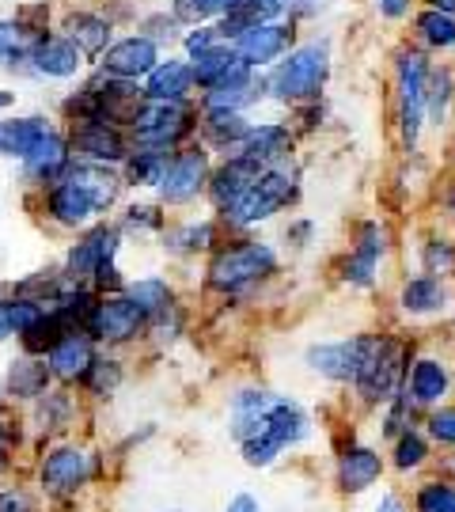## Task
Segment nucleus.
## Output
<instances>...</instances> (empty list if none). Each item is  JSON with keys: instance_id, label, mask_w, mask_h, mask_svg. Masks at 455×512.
Wrapping results in <instances>:
<instances>
[{"instance_id": "f257e3e1", "label": "nucleus", "mask_w": 455, "mask_h": 512, "mask_svg": "<svg viewBox=\"0 0 455 512\" xmlns=\"http://www.w3.org/2000/svg\"><path fill=\"white\" fill-rule=\"evenodd\" d=\"M118 190H122V179L110 171V167L99 164H69V171L50 186V198H46V209L57 224L65 228H80L88 224L95 213H103L118 202Z\"/></svg>"}, {"instance_id": "f03ea898", "label": "nucleus", "mask_w": 455, "mask_h": 512, "mask_svg": "<svg viewBox=\"0 0 455 512\" xmlns=\"http://www.w3.org/2000/svg\"><path fill=\"white\" fill-rule=\"evenodd\" d=\"M311 433H315V425H311L308 410L296 403V399H289V395H277L270 406V414H266L262 425L255 429V437L243 440L239 452H243V463H247V467L266 471V467H273L289 448H300L304 440H311Z\"/></svg>"}, {"instance_id": "7ed1b4c3", "label": "nucleus", "mask_w": 455, "mask_h": 512, "mask_svg": "<svg viewBox=\"0 0 455 512\" xmlns=\"http://www.w3.org/2000/svg\"><path fill=\"white\" fill-rule=\"evenodd\" d=\"M406 380V346L387 334H361V368H357V395L372 406H387L402 395Z\"/></svg>"}, {"instance_id": "20e7f679", "label": "nucleus", "mask_w": 455, "mask_h": 512, "mask_svg": "<svg viewBox=\"0 0 455 512\" xmlns=\"http://www.w3.org/2000/svg\"><path fill=\"white\" fill-rule=\"evenodd\" d=\"M330 73V50L323 42H311L304 50L289 54L266 80V92L281 103H304L323 92Z\"/></svg>"}, {"instance_id": "39448f33", "label": "nucleus", "mask_w": 455, "mask_h": 512, "mask_svg": "<svg viewBox=\"0 0 455 512\" xmlns=\"http://www.w3.org/2000/svg\"><path fill=\"white\" fill-rule=\"evenodd\" d=\"M277 270V251L270 243H255V239H243V243H232L213 255L209 262V285L220 289V293H243L258 285L262 277H270Z\"/></svg>"}, {"instance_id": "423d86ee", "label": "nucleus", "mask_w": 455, "mask_h": 512, "mask_svg": "<svg viewBox=\"0 0 455 512\" xmlns=\"http://www.w3.org/2000/svg\"><path fill=\"white\" fill-rule=\"evenodd\" d=\"M292 198H296V175L285 164L266 167L255 183H251V190L224 213V220L236 224V228H251V224L270 220L273 213H281Z\"/></svg>"}, {"instance_id": "0eeeda50", "label": "nucleus", "mask_w": 455, "mask_h": 512, "mask_svg": "<svg viewBox=\"0 0 455 512\" xmlns=\"http://www.w3.org/2000/svg\"><path fill=\"white\" fill-rule=\"evenodd\" d=\"M95 475V459L80 444H54L38 463V486L50 497H73Z\"/></svg>"}, {"instance_id": "6e6552de", "label": "nucleus", "mask_w": 455, "mask_h": 512, "mask_svg": "<svg viewBox=\"0 0 455 512\" xmlns=\"http://www.w3.org/2000/svg\"><path fill=\"white\" fill-rule=\"evenodd\" d=\"M133 137L137 148H156V152H171L182 137H190L194 129V107L190 103H145V110L133 122Z\"/></svg>"}, {"instance_id": "1a4fd4ad", "label": "nucleus", "mask_w": 455, "mask_h": 512, "mask_svg": "<svg viewBox=\"0 0 455 512\" xmlns=\"http://www.w3.org/2000/svg\"><path fill=\"white\" fill-rule=\"evenodd\" d=\"M148 327V315L129 296H107V300H95L84 334L91 342H107V346H122L133 342L141 330Z\"/></svg>"}, {"instance_id": "9d476101", "label": "nucleus", "mask_w": 455, "mask_h": 512, "mask_svg": "<svg viewBox=\"0 0 455 512\" xmlns=\"http://www.w3.org/2000/svg\"><path fill=\"white\" fill-rule=\"evenodd\" d=\"M425 80H429V61L418 50L399 54V126L402 141L414 148L425 126Z\"/></svg>"}, {"instance_id": "9b49d317", "label": "nucleus", "mask_w": 455, "mask_h": 512, "mask_svg": "<svg viewBox=\"0 0 455 512\" xmlns=\"http://www.w3.org/2000/svg\"><path fill=\"white\" fill-rule=\"evenodd\" d=\"M448 395H452V368L440 357H418L414 365H406L402 399L414 410H437Z\"/></svg>"}, {"instance_id": "f8f14e48", "label": "nucleus", "mask_w": 455, "mask_h": 512, "mask_svg": "<svg viewBox=\"0 0 455 512\" xmlns=\"http://www.w3.org/2000/svg\"><path fill=\"white\" fill-rule=\"evenodd\" d=\"M205 183H209V156L201 148H186V152L171 156L164 179H160V198L167 205H186L205 190Z\"/></svg>"}, {"instance_id": "ddd939ff", "label": "nucleus", "mask_w": 455, "mask_h": 512, "mask_svg": "<svg viewBox=\"0 0 455 512\" xmlns=\"http://www.w3.org/2000/svg\"><path fill=\"white\" fill-rule=\"evenodd\" d=\"M160 65V50H156V38L148 35H129L118 38L103 54V76L110 80H129L137 84V76H148Z\"/></svg>"}, {"instance_id": "4468645a", "label": "nucleus", "mask_w": 455, "mask_h": 512, "mask_svg": "<svg viewBox=\"0 0 455 512\" xmlns=\"http://www.w3.org/2000/svg\"><path fill=\"white\" fill-rule=\"evenodd\" d=\"M304 365L330 384H353L357 368H361V334L342 338V342H315L304 353Z\"/></svg>"}, {"instance_id": "2eb2a0df", "label": "nucleus", "mask_w": 455, "mask_h": 512, "mask_svg": "<svg viewBox=\"0 0 455 512\" xmlns=\"http://www.w3.org/2000/svg\"><path fill=\"white\" fill-rule=\"evenodd\" d=\"M69 152H76V156H84V160L99 167L122 164L129 156L122 129L107 126V122H76L73 137H69Z\"/></svg>"}, {"instance_id": "dca6fc26", "label": "nucleus", "mask_w": 455, "mask_h": 512, "mask_svg": "<svg viewBox=\"0 0 455 512\" xmlns=\"http://www.w3.org/2000/svg\"><path fill=\"white\" fill-rule=\"evenodd\" d=\"M190 73H194V84H201L205 92H217V88H232V84H247L251 80V69L239 61L236 46L220 42L205 54L190 57Z\"/></svg>"}, {"instance_id": "f3484780", "label": "nucleus", "mask_w": 455, "mask_h": 512, "mask_svg": "<svg viewBox=\"0 0 455 512\" xmlns=\"http://www.w3.org/2000/svg\"><path fill=\"white\" fill-rule=\"evenodd\" d=\"M114 255H118V232L107 228V224L91 228L88 236L80 239L73 251H69V258H65V281H69V285L91 281L99 266L114 262Z\"/></svg>"}, {"instance_id": "a211bd4d", "label": "nucleus", "mask_w": 455, "mask_h": 512, "mask_svg": "<svg viewBox=\"0 0 455 512\" xmlns=\"http://www.w3.org/2000/svg\"><path fill=\"white\" fill-rule=\"evenodd\" d=\"M334 475H338V490H342V494L361 497L383 478V456L372 444H346V448L338 452Z\"/></svg>"}, {"instance_id": "6ab92c4d", "label": "nucleus", "mask_w": 455, "mask_h": 512, "mask_svg": "<svg viewBox=\"0 0 455 512\" xmlns=\"http://www.w3.org/2000/svg\"><path fill=\"white\" fill-rule=\"evenodd\" d=\"M42 361H46V368H50V380H61V384H84L91 361H95V342H91L84 330H73V334H65Z\"/></svg>"}, {"instance_id": "aec40b11", "label": "nucleus", "mask_w": 455, "mask_h": 512, "mask_svg": "<svg viewBox=\"0 0 455 512\" xmlns=\"http://www.w3.org/2000/svg\"><path fill=\"white\" fill-rule=\"evenodd\" d=\"M289 42H292V31L281 27V23H262V27H251V31H243V35L232 38L239 61H243L247 69H258V65L277 61V57L289 50Z\"/></svg>"}, {"instance_id": "412c9836", "label": "nucleus", "mask_w": 455, "mask_h": 512, "mask_svg": "<svg viewBox=\"0 0 455 512\" xmlns=\"http://www.w3.org/2000/svg\"><path fill=\"white\" fill-rule=\"evenodd\" d=\"M273 399H277V391H266V387H239L228 399V433L236 437V444L255 437L262 418L270 414Z\"/></svg>"}, {"instance_id": "4be33fe9", "label": "nucleus", "mask_w": 455, "mask_h": 512, "mask_svg": "<svg viewBox=\"0 0 455 512\" xmlns=\"http://www.w3.org/2000/svg\"><path fill=\"white\" fill-rule=\"evenodd\" d=\"M258 175H262V167L247 164V160H239V156H228V164H220L217 171H209V198L217 205L220 213H228L232 205L251 190Z\"/></svg>"}, {"instance_id": "5701e85b", "label": "nucleus", "mask_w": 455, "mask_h": 512, "mask_svg": "<svg viewBox=\"0 0 455 512\" xmlns=\"http://www.w3.org/2000/svg\"><path fill=\"white\" fill-rule=\"evenodd\" d=\"M27 57H31V69H35L38 76H54V80H69V76L80 73V65H84V54L76 50L69 38H38L35 46L27 50Z\"/></svg>"}, {"instance_id": "b1692460", "label": "nucleus", "mask_w": 455, "mask_h": 512, "mask_svg": "<svg viewBox=\"0 0 455 512\" xmlns=\"http://www.w3.org/2000/svg\"><path fill=\"white\" fill-rule=\"evenodd\" d=\"M383 251H387V243H383V228L368 220V224L361 228V236H357L353 255H349L346 266H342V277H346L349 285H357V289H368V285L376 281Z\"/></svg>"}, {"instance_id": "393cba45", "label": "nucleus", "mask_w": 455, "mask_h": 512, "mask_svg": "<svg viewBox=\"0 0 455 512\" xmlns=\"http://www.w3.org/2000/svg\"><path fill=\"white\" fill-rule=\"evenodd\" d=\"M292 148V137H289V126H251V133L243 137V145L232 152L239 160H247V164L255 167H277L285 156H289Z\"/></svg>"}, {"instance_id": "a878e982", "label": "nucleus", "mask_w": 455, "mask_h": 512, "mask_svg": "<svg viewBox=\"0 0 455 512\" xmlns=\"http://www.w3.org/2000/svg\"><path fill=\"white\" fill-rule=\"evenodd\" d=\"M69 141L57 133V129H50L42 141H38L27 156H23V171L35 179V183H57L65 171H69Z\"/></svg>"}, {"instance_id": "bb28decb", "label": "nucleus", "mask_w": 455, "mask_h": 512, "mask_svg": "<svg viewBox=\"0 0 455 512\" xmlns=\"http://www.w3.org/2000/svg\"><path fill=\"white\" fill-rule=\"evenodd\" d=\"M190 88H194V73L186 61H160L145 76V99L152 103H186Z\"/></svg>"}, {"instance_id": "cd10ccee", "label": "nucleus", "mask_w": 455, "mask_h": 512, "mask_svg": "<svg viewBox=\"0 0 455 512\" xmlns=\"http://www.w3.org/2000/svg\"><path fill=\"white\" fill-rule=\"evenodd\" d=\"M50 391V368L38 357H19L8 365V380H4V395L23 399V403H35Z\"/></svg>"}, {"instance_id": "c85d7f7f", "label": "nucleus", "mask_w": 455, "mask_h": 512, "mask_svg": "<svg viewBox=\"0 0 455 512\" xmlns=\"http://www.w3.org/2000/svg\"><path fill=\"white\" fill-rule=\"evenodd\" d=\"M50 129L54 126H50L42 114H27V118H8V122H0V156L23 160Z\"/></svg>"}, {"instance_id": "c756f323", "label": "nucleus", "mask_w": 455, "mask_h": 512, "mask_svg": "<svg viewBox=\"0 0 455 512\" xmlns=\"http://www.w3.org/2000/svg\"><path fill=\"white\" fill-rule=\"evenodd\" d=\"M399 304H402V311H410V315H437V311L448 308V289H444L440 277H429V274L410 277V281L402 285Z\"/></svg>"}, {"instance_id": "7c9ffc66", "label": "nucleus", "mask_w": 455, "mask_h": 512, "mask_svg": "<svg viewBox=\"0 0 455 512\" xmlns=\"http://www.w3.org/2000/svg\"><path fill=\"white\" fill-rule=\"evenodd\" d=\"M69 31V42H73L80 54H107V42H110V23L103 16H91V12H76L65 23Z\"/></svg>"}, {"instance_id": "2f4dec72", "label": "nucleus", "mask_w": 455, "mask_h": 512, "mask_svg": "<svg viewBox=\"0 0 455 512\" xmlns=\"http://www.w3.org/2000/svg\"><path fill=\"white\" fill-rule=\"evenodd\" d=\"M205 137H209V145L217 148H232L236 152L243 145V137L251 133V122L243 118V114H228V110H205Z\"/></svg>"}, {"instance_id": "473e14b6", "label": "nucleus", "mask_w": 455, "mask_h": 512, "mask_svg": "<svg viewBox=\"0 0 455 512\" xmlns=\"http://www.w3.org/2000/svg\"><path fill=\"white\" fill-rule=\"evenodd\" d=\"M171 152H156V148H137L126 156V183L129 186H160Z\"/></svg>"}, {"instance_id": "72a5a7b5", "label": "nucleus", "mask_w": 455, "mask_h": 512, "mask_svg": "<svg viewBox=\"0 0 455 512\" xmlns=\"http://www.w3.org/2000/svg\"><path fill=\"white\" fill-rule=\"evenodd\" d=\"M266 92V84H258L255 76L247 84H232V88H217V92H205V110H228V114H243V107L258 103Z\"/></svg>"}, {"instance_id": "f704fd0d", "label": "nucleus", "mask_w": 455, "mask_h": 512, "mask_svg": "<svg viewBox=\"0 0 455 512\" xmlns=\"http://www.w3.org/2000/svg\"><path fill=\"white\" fill-rule=\"evenodd\" d=\"M391 463L395 471L410 475V471H421L429 463V437L421 429H406L402 437H395V448H391Z\"/></svg>"}, {"instance_id": "c9c22d12", "label": "nucleus", "mask_w": 455, "mask_h": 512, "mask_svg": "<svg viewBox=\"0 0 455 512\" xmlns=\"http://www.w3.org/2000/svg\"><path fill=\"white\" fill-rule=\"evenodd\" d=\"M452 73L448 69H429V80H425V118L433 126H444L448 118V103H452Z\"/></svg>"}, {"instance_id": "e433bc0d", "label": "nucleus", "mask_w": 455, "mask_h": 512, "mask_svg": "<svg viewBox=\"0 0 455 512\" xmlns=\"http://www.w3.org/2000/svg\"><path fill=\"white\" fill-rule=\"evenodd\" d=\"M126 296L137 304V308L145 311L148 319H156L160 311L171 308V289H167V281H160V277H145V281H133V285H126Z\"/></svg>"}, {"instance_id": "4c0bfd02", "label": "nucleus", "mask_w": 455, "mask_h": 512, "mask_svg": "<svg viewBox=\"0 0 455 512\" xmlns=\"http://www.w3.org/2000/svg\"><path fill=\"white\" fill-rule=\"evenodd\" d=\"M35 410H38V429L46 433H54V429H65L69 418H73V399L65 395V391H46L42 399H35Z\"/></svg>"}, {"instance_id": "58836bf2", "label": "nucleus", "mask_w": 455, "mask_h": 512, "mask_svg": "<svg viewBox=\"0 0 455 512\" xmlns=\"http://www.w3.org/2000/svg\"><path fill=\"white\" fill-rule=\"evenodd\" d=\"M414 512H455V482H421L414 490Z\"/></svg>"}, {"instance_id": "ea45409f", "label": "nucleus", "mask_w": 455, "mask_h": 512, "mask_svg": "<svg viewBox=\"0 0 455 512\" xmlns=\"http://www.w3.org/2000/svg\"><path fill=\"white\" fill-rule=\"evenodd\" d=\"M118 384H122V365L114 357H95L88 376H84V387H88L95 399H107V395L118 391Z\"/></svg>"}, {"instance_id": "a19ab883", "label": "nucleus", "mask_w": 455, "mask_h": 512, "mask_svg": "<svg viewBox=\"0 0 455 512\" xmlns=\"http://www.w3.org/2000/svg\"><path fill=\"white\" fill-rule=\"evenodd\" d=\"M418 31H421V38L429 42V46H455V19L452 16H444V12H421V19H418Z\"/></svg>"}, {"instance_id": "79ce46f5", "label": "nucleus", "mask_w": 455, "mask_h": 512, "mask_svg": "<svg viewBox=\"0 0 455 512\" xmlns=\"http://www.w3.org/2000/svg\"><path fill=\"white\" fill-rule=\"evenodd\" d=\"M167 243L179 251V255H194V251H205L209 243H213V224H186V228H179V232H171L167 236Z\"/></svg>"}, {"instance_id": "37998d69", "label": "nucleus", "mask_w": 455, "mask_h": 512, "mask_svg": "<svg viewBox=\"0 0 455 512\" xmlns=\"http://www.w3.org/2000/svg\"><path fill=\"white\" fill-rule=\"evenodd\" d=\"M236 0H175V16L190 23H205L213 16H228Z\"/></svg>"}, {"instance_id": "c03bdc74", "label": "nucleus", "mask_w": 455, "mask_h": 512, "mask_svg": "<svg viewBox=\"0 0 455 512\" xmlns=\"http://www.w3.org/2000/svg\"><path fill=\"white\" fill-rule=\"evenodd\" d=\"M425 437L444 444V448H455V406L429 410V418H425Z\"/></svg>"}, {"instance_id": "a18cd8bd", "label": "nucleus", "mask_w": 455, "mask_h": 512, "mask_svg": "<svg viewBox=\"0 0 455 512\" xmlns=\"http://www.w3.org/2000/svg\"><path fill=\"white\" fill-rule=\"evenodd\" d=\"M19 437H23V425H19L16 414H8L4 406H0V475L12 467V456H16L19 448Z\"/></svg>"}, {"instance_id": "49530a36", "label": "nucleus", "mask_w": 455, "mask_h": 512, "mask_svg": "<svg viewBox=\"0 0 455 512\" xmlns=\"http://www.w3.org/2000/svg\"><path fill=\"white\" fill-rule=\"evenodd\" d=\"M421 258H425L429 277H448L455 270V247L448 243V239H429Z\"/></svg>"}, {"instance_id": "de8ad7c7", "label": "nucleus", "mask_w": 455, "mask_h": 512, "mask_svg": "<svg viewBox=\"0 0 455 512\" xmlns=\"http://www.w3.org/2000/svg\"><path fill=\"white\" fill-rule=\"evenodd\" d=\"M35 42L16 19H0V57H23Z\"/></svg>"}, {"instance_id": "09e8293b", "label": "nucleus", "mask_w": 455, "mask_h": 512, "mask_svg": "<svg viewBox=\"0 0 455 512\" xmlns=\"http://www.w3.org/2000/svg\"><path fill=\"white\" fill-rule=\"evenodd\" d=\"M213 46H220L217 27H198V31H190V35H186V54L190 57L205 54V50H213Z\"/></svg>"}, {"instance_id": "8fccbe9b", "label": "nucleus", "mask_w": 455, "mask_h": 512, "mask_svg": "<svg viewBox=\"0 0 455 512\" xmlns=\"http://www.w3.org/2000/svg\"><path fill=\"white\" fill-rule=\"evenodd\" d=\"M126 224H141V228H160L164 224V213H160V205H129L126 213Z\"/></svg>"}, {"instance_id": "3c124183", "label": "nucleus", "mask_w": 455, "mask_h": 512, "mask_svg": "<svg viewBox=\"0 0 455 512\" xmlns=\"http://www.w3.org/2000/svg\"><path fill=\"white\" fill-rule=\"evenodd\" d=\"M0 512H35V505L23 490L12 486V490H0Z\"/></svg>"}, {"instance_id": "603ef678", "label": "nucleus", "mask_w": 455, "mask_h": 512, "mask_svg": "<svg viewBox=\"0 0 455 512\" xmlns=\"http://www.w3.org/2000/svg\"><path fill=\"white\" fill-rule=\"evenodd\" d=\"M224 512H262V501H258L255 494H247V490H239V494L224 505Z\"/></svg>"}, {"instance_id": "864d4df0", "label": "nucleus", "mask_w": 455, "mask_h": 512, "mask_svg": "<svg viewBox=\"0 0 455 512\" xmlns=\"http://www.w3.org/2000/svg\"><path fill=\"white\" fill-rule=\"evenodd\" d=\"M376 512H410V509H406V501H402L399 494H380Z\"/></svg>"}, {"instance_id": "5fc2aeb1", "label": "nucleus", "mask_w": 455, "mask_h": 512, "mask_svg": "<svg viewBox=\"0 0 455 512\" xmlns=\"http://www.w3.org/2000/svg\"><path fill=\"white\" fill-rule=\"evenodd\" d=\"M406 8H410V0H380V12L383 16H391V19H399Z\"/></svg>"}, {"instance_id": "6e6d98bb", "label": "nucleus", "mask_w": 455, "mask_h": 512, "mask_svg": "<svg viewBox=\"0 0 455 512\" xmlns=\"http://www.w3.org/2000/svg\"><path fill=\"white\" fill-rule=\"evenodd\" d=\"M433 12H444V16H452L455 0H433Z\"/></svg>"}, {"instance_id": "4d7b16f0", "label": "nucleus", "mask_w": 455, "mask_h": 512, "mask_svg": "<svg viewBox=\"0 0 455 512\" xmlns=\"http://www.w3.org/2000/svg\"><path fill=\"white\" fill-rule=\"evenodd\" d=\"M4 338H12V327H8V323H4V315H0V342H4Z\"/></svg>"}, {"instance_id": "13d9d810", "label": "nucleus", "mask_w": 455, "mask_h": 512, "mask_svg": "<svg viewBox=\"0 0 455 512\" xmlns=\"http://www.w3.org/2000/svg\"><path fill=\"white\" fill-rule=\"evenodd\" d=\"M8 103H12V95H8V92H0V110L8 107Z\"/></svg>"}, {"instance_id": "bf43d9fd", "label": "nucleus", "mask_w": 455, "mask_h": 512, "mask_svg": "<svg viewBox=\"0 0 455 512\" xmlns=\"http://www.w3.org/2000/svg\"><path fill=\"white\" fill-rule=\"evenodd\" d=\"M448 205H452V213H455V183H452V194H448Z\"/></svg>"}, {"instance_id": "052dcab7", "label": "nucleus", "mask_w": 455, "mask_h": 512, "mask_svg": "<svg viewBox=\"0 0 455 512\" xmlns=\"http://www.w3.org/2000/svg\"><path fill=\"white\" fill-rule=\"evenodd\" d=\"M448 471H452V475H455V456H452V459H448Z\"/></svg>"}, {"instance_id": "680f3d73", "label": "nucleus", "mask_w": 455, "mask_h": 512, "mask_svg": "<svg viewBox=\"0 0 455 512\" xmlns=\"http://www.w3.org/2000/svg\"><path fill=\"white\" fill-rule=\"evenodd\" d=\"M0 403H4V387H0Z\"/></svg>"}]
</instances>
